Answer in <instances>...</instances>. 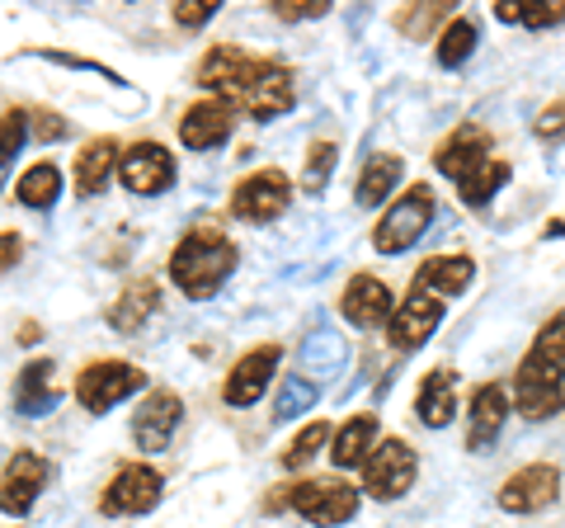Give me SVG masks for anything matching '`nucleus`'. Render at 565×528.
<instances>
[{"mask_svg":"<svg viewBox=\"0 0 565 528\" xmlns=\"http://www.w3.org/2000/svg\"><path fill=\"white\" fill-rule=\"evenodd\" d=\"M500 24H523V29H552L565 20V0H500L494 6Z\"/></svg>","mask_w":565,"mask_h":528,"instance_id":"nucleus-28","label":"nucleus"},{"mask_svg":"<svg viewBox=\"0 0 565 528\" xmlns=\"http://www.w3.org/2000/svg\"><path fill=\"white\" fill-rule=\"evenodd\" d=\"M147 387V373H141L137 363H122V359H99L90 368H81V378H76V401L90 415H104V411H114L122 397H132Z\"/></svg>","mask_w":565,"mask_h":528,"instance_id":"nucleus-4","label":"nucleus"},{"mask_svg":"<svg viewBox=\"0 0 565 528\" xmlns=\"http://www.w3.org/2000/svg\"><path fill=\"white\" fill-rule=\"evenodd\" d=\"M278 359H282V345H259V349H250L232 373H226V387H222V401L226 406H255V401L264 397V387L274 382V368H278Z\"/></svg>","mask_w":565,"mask_h":528,"instance_id":"nucleus-15","label":"nucleus"},{"mask_svg":"<svg viewBox=\"0 0 565 528\" xmlns=\"http://www.w3.org/2000/svg\"><path fill=\"white\" fill-rule=\"evenodd\" d=\"M330 444V420H311V425L302 430V434H297L292 439V444L288 448H282V467H288V472H297V467H307L311 463V457L316 453H321Z\"/></svg>","mask_w":565,"mask_h":528,"instance_id":"nucleus-34","label":"nucleus"},{"mask_svg":"<svg viewBox=\"0 0 565 528\" xmlns=\"http://www.w3.org/2000/svg\"><path fill=\"white\" fill-rule=\"evenodd\" d=\"M232 128H236V109H226L222 99H199L180 118V142L193 151H212L232 137Z\"/></svg>","mask_w":565,"mask_h":528,"instance_id":"nucleus-17","label":"nucleus"},{"mask_svg":"<svg viewBox=\"0 0 565 528\" xmlns=\"http://www.w3.org/2000/svg\"><path fill=\"white\" fill-rule=\"evenodd\" d=\"M490 161V137H486V128H457L444 147L434 151V166H438V175H448L452 184H462L471 170H481Z\"/></svg>","mask_w":565,"mask_h":528,"instance_id":"nucleus-19","label":"nucleus"},{"mask_svg":"<svg viewBox=\"0 0 565 528\" xmlns=\"http://www.w3.org/2000/svg\"><path fill=\"white\" fill-rule=\"evenodd\" d=\"M438 326H444V297L415 284L392 316V345L396 349H419Z\"/></svg>","mask_w":565,"mask_h":528,"instance_id":"nucleus-14","label":"nucleus"},{"mask_svg":"<svg viewBox=\"0 0 565 528\" xmlns=\"http://www.w3.org/2000/svg\"><path fill=\"white\" fill-rule=\"evenodd\" d=\"M236 260H241V251H236V241L226 236L222 226H193V232L174 245L170 278H174V288H180L184 297L203 303V297H212L226 278H232Z\"/></svg>","mask_w":565,"mask_h":528,"instance_id":"nucleus-1","label":"nucleus"},{"mask_svg":"<svg viewBox=\"0 0 565 528\" xmlns=\"http://www.w3.org/2000/svg\"><path fill=\"white\" fill-rule=\"evenodd\" d=\"M556 392H561V406H565V373H561V387H556Z\"/></svg>","mask_w":565,"mask_h":528,"instance_id":"nucleus-43","label":"nucleus"},{"mask_svg":"<svg viewBox=\"0 0 565 528\" xmlns=\"http://www.w3.org/2000/svg\"><path fill=\"white\" fill-rule=\"evenodd\" d=\"M504 180H509V166H504V161H494V156H490V161H486L481 170H471L457 189H462V203H467V208H486V203L494 199V193H500V184H504Z\"/></svg>","mask_w":565,"mask_h":528,"instance_id":"nucleus-32","label":"nucleus"},{"mask_svg":"<svg viewBox=\"0 0 565 528\" xmlns=\"http://www.w3.org/2000/svg\"><path fill=\"white\" fill-rule=\"evenodd\" d=\"M118 180L128 193H141V199H156L161 189L174 184V156L161 142H137L118 156Z\"/></svg>","mask_w":565,"mask_h":528,"instance_id":"nucleus-10","label":"nucleus"},{"mask_svg":"<svg viewBox=\"0 0 565 528\" xmlns=\"http://www.w3.org/2000/svg\"><path fill=\"white\" fill-rule=\"evenodd\" d=\"M401 175H405V161H401V156H392V151H377L373 161L363 166V175H359V189H353V203H359V208H377V203H386V199H392V193H396Z\"/></svg>","mask_w":565,"mask_h":528,"instance_id":"nucleus-24","label":"nucleus"},{"mask_svg":"<svg viewBox=\"0 0 565 528\" xmlns=\"http://www.w3.org/2000/svg\"><path fill=\"white\" fill-rule=\"evenodd\" d=\"M556 496H561V467L533 463L500 486V509H509V515H537V509L556 505Z\"/></svg>","mask_w":565,"mask_h":528,"instance_id":"nucleus-11","label":"nucleus"},{"mask_svg":"<svg viewBox=\"0 0 565 528\" xmlns=\"http://www.w3.org/2000/svg\"><path fill=\"white\" fill-rule=\"evenodd\" d=\"M24 137H29V114L24 109H10L6 118H0V170L14 161V151L24 147Z\"/></svg>","mask_w":565,"mask_h":528,"instance_id":"nucleus-36","label":"nucleus"},{"mask_svg":"<svg viewBox=\"0 0 565 528\" xmlns=\"http://www.w3.org/2000/svg\"><path fill=\"white\" fill-rule=\"evenodd\" d=\"M504 420H509V392L500 382H486L481 392L471 397V420H467V448H490L494 439H500L504 430Z\"/></svg>","mask_w":565,"mask_h":528,"instance_id":"nucleus-21","label":"nucleus"},{"mask_svg":"<svg viewBox=\"0 0 565 528\" xmlns=\"http://www.w3.org/2000/svg\"><path fill=\"white\" fill-rule=\"evenodd\" d=\"M438 20H448V6H419V10L396 14V29L411 33V39H424V29L438 24Z\"/></svg>","mask_w":565,"mask_h":528,"instance_id":"nucleus-37","label":"nucleus"},{"mask_svg":"<svg viewBox=\"0 0 565 528\" xmlns=\"http://www.w3.org/2000/svg\"><path fill=\"white\" fill-rule=\"evenodd\" d=\"M180 420H184V401L174 397V392H151L147 401L137 406L132 415V439H137V448L141 453H166L170 448V439L174 430H180Z\"/></svg>","mask_w":565,"mask_h":528,"instance_id":"nucleus-12","label":"nucleus"},{"mask_svg":"<svg viewBox=\"0 0 565 528\" xmlns=\"http://www.w3.org/2000/svg\"><path fill=\"white\" fill-rule=\"evenodd\" d=\"M415 448L405 444V439H386V444H377L373 453H367L363 463V490L373 500H401L405 490L415 486Z\"/></svg>","mask_w":565,"mask_h":528,"instance_id":"nucleus-5","label":"nucleus"},{"mask_svg":"<svg viewBox=\"0 0 565 528\" xmlns=\"http://www.w3.org/2000/svg\"><path fill=\"white\" fill-rule=\"evenodd\" d=\"M47 477H52L47 457L33 453V448H20L10 457L6 477H0V509H6V515H29L33 500H39V490L47 486Z\"/></svg>","mask_w":565,"mask_h":528,"instance_id":"nucleus-13","label":"nucleus"},{"mask_svg":"<svg viewBox=\"0 0 565 528\" xmlns=\"http://www.w3.org/2000/svg\"><path fill=\"white\" fill-rule=\"evenodd\" d=\"M561 359L552 355V349H542L533 340V349H527V359L519 363L514 373V411L523 420H552L561 411Z\"/></svg>","mask_w":565,"mask_h":528,"instance_id":"nucleus-2","label":"nucleus"},{"mask_svg":"<svg viewBox=\"0 0 565 528\" xmlns=\"http://www.w3.org/2000/svg\"><path fill=\"white\" fill-rule=\"evenodd\" d=\"M14 193H20L24 208H52V203H57V193H62V170L52 161L29 166L20 175V184H14Z\"/></svg>","mask_w":565,"mask_h":528,"instance_id":"nucleus-30","label":"nucleus"},{"mask_svg":"<svg viewBox=\"0 0 565 528\" xmlns=\"http://www.w3.org/2000/svg\"><path fill=\"white\" fill-rule=\"evenodd\" d=\"M57 368H52V359H33L24 373H20V382H14V406H20V415H47V411H57V401H62V392H57Z\"/></svg>","mask_w":565,"mask_h":528,"instance_id":"nucleus-22","label":"nucleus"},{"mask_svg":"<svg viewBox=\"0 0 565 528\" xmlns=\"http://www.w3.org/2000/svg\"><path fill=\"white\" fill-rule=\"evenodd\" d=\"M334 175V142H316L307 156V175H302V189L307 193H321Z\"/></svg>","mask_w":565,"mask_h":528,"instance_id":"nucleus-35","label":"nucleus"},{"mask_svg":"<svg viewBox=\"0 0 565 528\" xmlns=\"http://www.w3.org/2000/svg\"><path fill=\"white\" fill-rule=\"evenodd\" d=\"M476 39H481V29H476V20H452L448 29H444V39H438V66H448V72H457L467 57H471V47H476Z\"/></svg>","mask_w":565,"mask_h":528,"instance_id":"nucleus-31","label":"nucleus"},{"mask_svg":"<svg viewBox=\"0 0 565 528\" xmlns=\"http://www.w3.org/2000/svg\"><path fill=\"white\" fill-rule=\"evenodd\" d=\"M212 14H217V0H184V6H174V24L180 29H203Z\"/></svg>","mask_w":565,"mask_h":528,"instance_id":"nucleus-39","label":"nucleus"},{"mask_svg":"<svg viewBox=\"0 0 565 528\" xmlns=\"http://www.w3.org/2000/svg\"><path fill=\"white\" fill-rule=\"evenodd\" d=\"M288 505L316 528H334V524H349L359 515V490L344 486V482H302L288 490Z\"/></svg>","mask_w":565,"mask_h":528,"instance_id":"nucleus-7","label":"nucleus"},{"mask_svg":"<svg viewBox=\"0 0 565 528\" xmlns=\"http://www.w3.org/2000/svg\"><path fill=\"white\" fill-rule=\"evenodd\" d=\"M297 363H302V378L307 382H334L344 373V363H349V345L340 340V330H330V326H316L311 336L302 340V349H297Z\"/></svg>","mask_w":565,"mask_h":528,"instance_id":"nucleus-20","label":"nucleus"},{"mask_svg":"<svg viewBox=\"0 0 565 528\" xmlns=\"http://www.w3.org/2000/svg\"><path fill=\"white\" fill-rule=\"evenodd\" d=\"M161 490H166L161 472L147 467V463H132V467H122L109 486H104V500H99V509H104V515H109V519L147 515V509L161 505Z\"/></svg>","mask_w":565,"mask_h":528,"instance_id":"nucleus-8","label":"nucleus"},{"mask_svg":"<svg viewBox=\"0 0 565 528\" xmlns=\"http://www.w3.org/2000/svg\"><path fill=\"white\" fill-rule=\"evenodd\" d=\"M156 307H161V288H156V278H137V284L122 288L118 303L109 307V326L118 330V336H132V330H141L151 321Z\"/></svg>","mask_w":565,"mask_h":528,"instance_id":"nucleus-23","label":"nucleus"},{"mask_svg":"<svg viewBox=\"0 0 565 528\" xmlns=\"http://www.w3.org/2000/svg\"><path fill=\"white\" fill-rule=\"evenodd\" d=\"M340 311H344L349 326L373 330V326H382L386 316H392V288H386L382 278H373V274H353L344 297H340Z\"/></svg>","mask_w":565,"mask_h":528,"instance_id":"nucleus-18","label":"nucleus"},{"mask_svg":"<svg viewBox=\"0 0 565 528\" xmlns=\"http://www.w3.org/2000/svg\"><path fill=\"white\" fill-rule=\"evenodd\" d=\"M259 62H264V57H245L241 47L222 43V47H212L207 57L199 62V85L217 95L226 109H241V99H245V91H250Z\"/></svg>","mask_w":565,"mask_h":528,"instance_id":"nucleus-6","label":"nucleus"},{"mask_svg":"<svg viewBox=\"0 0 565 528\" xmlns=\"http://www.w3.org/2000/svg\"><path fill=\"white\" fill-rule=\"evenodd\" d=\"M321 401V387L307 382V378H282L278 387V401H274V420H297L302 411H311Z\"/></svg>","mask_w":565,"mask_h":528,"instance_id":"nucleus-33","label":"nucleus"},{"mask_svg":"<svg viewBox=\"0 0 565 528\" xmlns=\"http://www.w3.org/2000/svg\"><path fill=\"white\" fill-rule=\"evenodd\" d=\"M330 6L326 0H274V14L282 24H292V20H321Z\"/></svg>","mask_w":565,"mask_h":528,"instance_id":"nucleus-38","label":"nucleus"},{"mask_svg":"<svg viewBox=\"0 0 565 528\" xmlns=\"http://www.w3.org/2000/svg\"><path fill=\"white\" fill-rule=\"evenodd\" d=\"M429 218H434V189L429 184H411L396 199V208L377 222V232H373V245L382 255H401V251H411V245L429 232Z\"/></svg>","mask_w":565,"mask_h":528,"instance_id":"nucleus-3","label":"nucleus"},{"mask_svg":"<svg viewBox=\"0 0 565 528\" xmlns=\"http://www.w3.org/2000/svg\"><path fill=\"white\" fill-rule=\"evenodd\" d=\"M241 109L250 118H259V123L288 114L292 109V72H288V66L274 62V57H264L255 81H250V91H245V99H241Z\"/></svg>","mask_w":565,"mask_h":528,"instance_id":"nucleus-16","label":"nucleus"},{"mask_svg":"<svg viewBox=\"0 0 565 528\" xmlns=\"http://www.w3.org/2000/svg\"><path fill=\"white\" fill-rule=\"evenodd\" d=\"M20 255H24L20 232H0V274L14 270V264H20Z\"/></svg>","mask_w":565,"mask_h":528,"instance_id":"nucleus-41","label":"nucleus"},{"mask_svg":"<svg viewBox=\"0 0 565 528\" xmlns=\"http://www.w3.org/2000/svg\"><path fill=\"white\" fill-rule=\"evenodd\" d=\"M292 203V180L282 170H255L245 175L232 193V213L245 222H274Z\"/></svg>","mask_w":565,"mask_h":528,"instance_id":"nucleus-9","label":"nucleus"},{"mask_svg":"<svg viewBox=\"0 0 565 528\" xmlns=\"http://www.w3.org/2000/svg\"><path fill=\"white\" fill-rule=\"evenodd\" d=\"M39 137H47V142H52V137H66V123H62V118H52V114H43Z\"/></svg>","mask_w":565,"mask_h":528,"instance_id":"nucleus-42","label":"nucleus"},{"mask_svg":"<svg viewBox=\"0 0 565 528\" xmlns=\"http://www.w3.org/2000/svg\"><path fill=\"white\" fill-rule=\"evenodd\" d=\"M373 439H377V415H353L344 420V430L334 434V463L340 467H359L367 463V448H373Z\"/></svg>","mask_w":565,"mask_h":528,"instance_id":"nucleus-29","label":"nucleus"},{"mask_svg":"<svg viewBox=\"0 0 565 528\" xmlns=\"http://www.w3.org/2000/svg\"><path fill=\"white\" fill-rule=\"evenodd\" d=\"M452 373L448 368H438V373H429L419 382V397H415V415L424 420L429 430H444L448 420H452V411H457V392H452Z\"/></svg>","mask_w":565,"mask_h":528,"instance_id":"nucleus-25","label":"nucleus"},{"mask_svg":"<svg viewBox=\"0 0 565 528\" xmlns=\"http://www.w3.org/2000/svg\"><path fill=\"white\" fill-rule=\"evenodd\" d=\"M537 137H542V142H556V137H565V104H552V109H542Z\"/></svg>","mask_w":565,"mask_h":528,"instance_id":"nucleus-40","label":"nucleus"},{"mask_svg":"<svg viewBox=\"0 0 565 528\" xmlns=\"http://www.w3.org/2000/svg\"><path fill=\"white\" fill-rule=\"evenodd\" d=\"M114 161H118V142H114V137H95L90 147H81V156H76V189L85 193V199H95V193L109 184Z\"/></svg>","mask_w":565,"mask_h":528,"instance_id":"nucleus-26","label":"nucleus"},{"mask_svg":"<svg viewBox=\"0 0 565 528\" xmlns=\"http://www.w3.org/2000/svg\"><path fill=\"white\" fill-rule=\"evenodd\" d=\"M471 274H476V264L467 255H434V260L419 264L415 284L429 288V293H462L471 284Z\"/></svg>","mask_w":565,"mask_h":528,"instance_id":"nucleus-27","label":"nucleus"}]
</instances>
